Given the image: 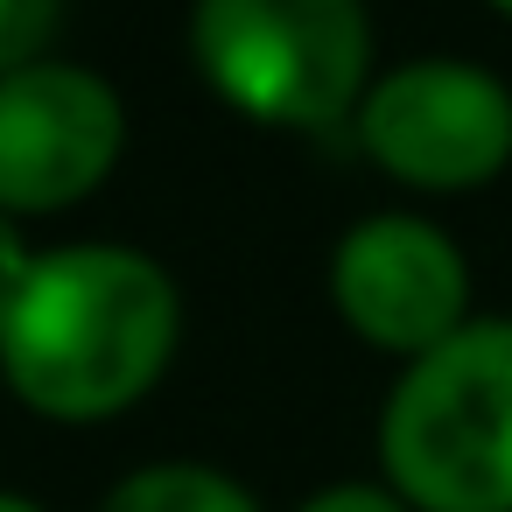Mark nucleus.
Listing matches in <instances>:
<instances>
[{
    "label": "nucleus",
    "instance_id": "3",
    "mask_svg": "<svg viewBox=\"0 0 512 512\" xmlns=\"http://www.w3.org/2000/svg\"><path fill=\"white\" fill-rule=\"evenodd\" d=\"M190 50L232 113L260 127H330L365 99L372 22L358 0H197Z\"/></svg>",
    "mask_w": 512,
    "mask_h": 512
},
{
    "label": "nucleus",
    "instance_id": "5",
    "mask_svg": "<svg viewBox=\"0 0 512 512\" xmlns=\"http://www.w3.org/2000/svg\"><path fill=\"white\" fill-rule=\"evenodd\" d=\"M127 141L120 92L85 71L36 57L0 78V211H64L92 197Z\"/></svg>",
    "mask_w": 512,
    "mask_h": 512
},
{
    "label": "nucleus",
    "instance_id": "7",
    "mask_svg": "<svg viewBox=\"0 0 512 512\" xmlns=\"http://www.w3.org/2000/svg\"><path fill=\"white\" fill-rule=\"evenodd\" d=\"M99 512H260L246 498V484H232L225 470L204 463H155L134 470L127 484H113V498Z\"/></svg>",
    "mask_w": 512,
    "mask_h": 512
},
{
    "label": "nucleus",
    "instance_id": "4",
    "mask_svg": "<svg viewBox=\"0 0 512 512\" xmlns=\"http://www.w3.org/2000/svg\"><path fill=\"white\" fill-rule=\"evenodd\" d=\"M365 155L414 190H477L512 162V92L456 57H421L365 85Z\"/></svg>",
    "mask_w": 512,
    "mask_h": 512
},
{
    "label": "nucleus",
    "instance_id": "9",
    "mask_svg": "<svg viewBox=\"0 0 512 512\" xmlns=\"http://www.w3.org/2000/svg\"><path fill=\"white\" fill-rule=\"evenodd\" d=\"M295 512H414L393 484H330L316 498H302Z\"/></svg>",
    "mask_w": 512,
    "mask_h": 512
},
{
    "label": "nucleus",
    "instance_id": "6",
    "mask_svg": "<svg viewBox=\"0 0 512 512\" xmlns=\"http://www.w3.org/2000/svg\"><path fill=\"white\" fill-rule=\"evenodd\" d=\"M330 295H337V316L393 358H421L470 323L463 316L470 267H463L456 239L435 232L428 218H407V211L365 218L337 239Z\"/></svg>",
    "mask_w": 512,
    "mask_h": 512
},
{
    "label": "nucleus",
    "instance_id": "2",
    "mask_svg": "<svg viewBox=\"0 0 512 512\" xmlns=\"http://www.w3.org/2000/svg\"><path fill=\"white\" fill-rule=\"evenodd\" d=\"M379 456L414 512H512V323H463L407 358Z\"/></svg>",
    "mask_w": 512,
    "mask_h": 512
},
{
    "label": "nucleus",
    "instance_id": "11",
    "mask_svg": "<svg viewBox=\"0 0 512 512\" xmlns=\"http://www.w3.org/2000/svg\"><path fill=\"white\" fill-rule=\"evenodd\" d=\"M0 512H43L36 498H22V491H0Z\"/></svg>",
    "mask_w": 512,
    "mask_h": 512
},
{
    "label": "nucleus",
    "instance_id": "8",
    "mask_svg": "<svg viewBox=\"0 0 512 512\" xmlns=\"http://www.w3.org/2000/svg\"><path fill=\"white\" fill-rule=\"evenodd\" d=\"M57 29V0H0V78L43 57Z\"/></svg>",
    "mask_w": 512,
    "mask_h": 512
},
{
    "label": "nucleus",
    "instance_id": "1",
    "mask_svg": "<svg viewBox=\"0 0 512 512\" xmlns=\"http://www.w3.org/2000/svg\"><path fill=\"white\" fill-rule=\"evenodd\" d=\"M183 330L169 274L134 246H57L0 288V379L50 421L134 407Z\"/></svg>",
    "mask_w": 512,
    "mask_h": 512
},
{
    "label": "nucleus",
    "instance_id": "10",
    "mask_svg": "<svg viewBox=\"0 0 512 512\" xmlns=\"http://www.w3.org/2000/svg\"><path fill=\"white\" fill-rule=\"evenodd\" d=\"M29 267V246H22V232H15V218L0 211V288H8L15 274Z\"/></svg>",
    "mask_w": 512,
    "mask_h": 512
},
{
    "label": "nucleus",
    "instance_id": "12",
    "mask_svg": "<svg viewBox=\"0 0 512 512\" xmlns=\"http://www.w3.org/2000/svg\"><path fill=\"white\" fill-rule=\"evenodd\" d=\"M491 8H498V15H512V0H491Z\"/></svg>",
    "mask_w": 512,
    "mask_h": 512
}]
</instances>
